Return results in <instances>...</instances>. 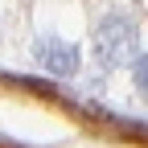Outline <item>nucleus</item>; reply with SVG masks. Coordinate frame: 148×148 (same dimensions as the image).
<instances>
[{"label":"nucleus","instance_id":"1","mask_svg":"<svg viewBox=\"0 0 148 148\" xmlns=\"http://www.w3.org/2000/svg\"><path fill=\"white\" fill-rule=\"evenodd\" d=\"M136 45H140V25L132 12H119L111 8L103 12L95 29H90V49H95V62H103V70H119L136 58Z\"/></svg>","mask_w":148,"mask_h":148},{"label":"nucleus","instance_id":"3","mask_svg":"<svg viewBox=\"0 0 148 148\" xmlns=\"http://www.w3.org/2000/svg\"><path fill=\"white\" fill-rule=\"evenodd\" d=\"M132 86L148 99V53H136L132 58Z\"/></svg>","mask_w":148,"mask_h":148},{"label":"nucleus","instance_id":"2","mask_svg":"<svg viewBox=\"0 0 148 148\" xmlns=\"http://www.w3.org/2000/svg\"><path fill=\"white\" fill-rule=\"evenodd\" d=\"M33 62L45 74H53V78H74L78 66H82L78 62V45L66 41V37H58V33H41L33 41Z\"/></svg>","mask_w":148,"mask_h":148}]
</instances>
